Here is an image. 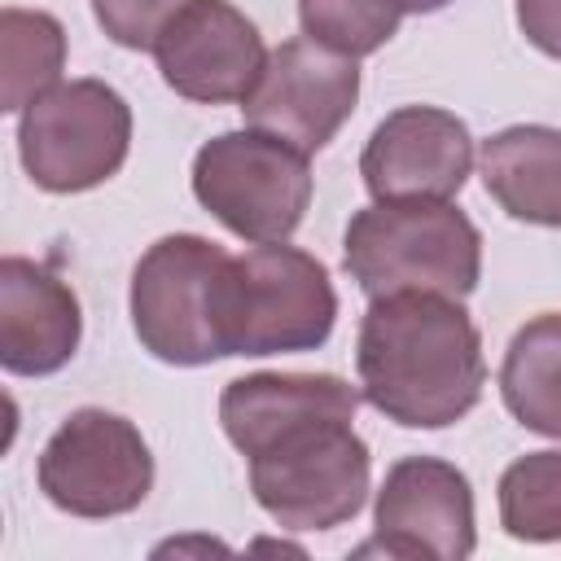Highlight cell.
I'll list each match as a JSON object with an SVG mask.
<instances>
[{"label": "cell", "instance_id": "obj_7", "mask_svg": "<svg viewBox=\"0 0 561 561\" xmlns=\"http://www.w3.org/2000/svg\"><path fill=\"white\" fill-rule=\"evenodd\" d=\"M39 491L70 517H123L153 491V451L127 416L79 408L39 451Z\"/></svg>", "mask_w": 561, "mask_h": 561}, {"label": "cell", "instance_id": "obj_19", "mask_svg": "<svg viewBox=\"0 0 561 561\" xmlns=\"http://www.w3.org/2000/svg\"><path fill=\"white\" fill-rule=\"evenodd\" d=\"M403 13V0H298L302 35L355 61L390 44Z\"/></svg>", "mask_w": 561, "mask_h": 561}, {"label": "cell", "instance_id": "obj_9", "mask_svg": "<svg viewBox=\"0 0 561 561\" xmlns=\"http://www.w3.org/2000/svg\"><path fill=\"white\" fill-rule=\"evenodd\" d=\"M359 101V66L316 39H285L267 53L254 88L241 101L250 127L302 149L320 153Z\"/></svg>", "mask_w": 561, "mask_h": 561}, {"label": "cell", "instance_id": "obj_3", "mask_svg": "<svg viewBox=\"0 0 561 561\" xmlns=\"http://www.w3.org/2000/svg\"><path fill=\"white\" fill-rule=\"evenodd\" d=\"M342 263L368 298H465L482 276V232L451 202H373L351 215Z\"/></svg>", "mask_w": 561, "mask_h": 561}, {"label": "cell", "instance_id": "obj_15", "mask_svg": "<svg viewBox=\"0 0 561 561\" xmlns=\"http://www.w3.org/2000/svg\"><path fill=\"white\" fill-rule=\"evenodd\" d=\"M482 184L504 215L561 228V127L517 123L482 140Z\"/></svg>", "mask_w": 561, "mask_h": 561}, {"label": "cell", "instance_id": "obj_12", "mask_svg": "<svg viewBox=\"0 0 561 561\" xmlns=\"http://www.w3.org/2000/svg\"><path fill=\"white\" fill-rule=\"evenodd\" d=\"M162 83L197 105L245 101L267 48L259 26L228 0H193L153 44Z\"/></svg>", "mask_w": 561, "mask_h": 561}, {"label": "cell", "instance_id": "obj_17", "mask_svg": "<svg viewBox=\"0 0 561 561\" xmlns=\"http://www.w3.org/2000/svg\"><path fill=\"white\" fill-rule=\"evenodd\" d=\"M66 31L44 9L9 4L0 13V110L22 114L48 88L61 83Z\"/></svg>", "mask_w": 561, "mask_h": 561}, {"label": "cell", "instance_id": "obj_16", "mask_svg": "<svg viewBox=\"0 0 561 561\" xmlns=\"http://www.w3.org/2000/svg\"><path fill=\"white\" fill-rule=\"evenodd\" d=\"M504 408L535 434L561 438V316L526 320L500 364Z\"/></svg>", "mask_w": 561, "mask_h": 561}, {"label": "cell", "instance_id": "obj_21", "mask_svg": "<svg viewBox=\"0 0 561 561\" xmlns=\"http://www.w3.org/2000/svg\"><path fill=\"white\" fill-rule=\"evenodd\" d=\"M517 26L539 53L561 61V0H517Z\"/></svg>", "mask_w": 561, "mask_h": 561}, {"label": "cell", "instance_id": "obj_20", "mask_svg": "<svg viewBox=\"0 0 561 561\" xmlns=\"http://www.w3.org/2000/svg\"><path fill=\"white\" fill-rule=\"evenodd\" d=\"M193 0H92L96 26L118 44L136 53H153L158 35L188 9Z\"/></svg>", "mask_w": 561, "mask_h": 561}, {"label": "cell", "instance_id": "obj_10", "mask_svg": "<svg viewBox=\"0 0 561 561\" xmlns=\"http://www.w3.org/2000/svg\"><path fill=\"white\" fill-rule=\"evenodd\" d=\"M473 543V486L456 465L438 456H403L390 465L373 508V539L359 552L465 561Z\"/></svg>", "mask_w": 561, "mask_h": 561}, {"label": "cell", "instance_id": "obj_11", "mask_svg": "<svg viewBox=\"0 0 561 561\" xmlns=\"http://www.w3.org/2000/svg\"><path fill=\"white\" fill-rule=\"evenodd\" d=\"M469 171L473 136L465 118L438 105H403L386 114L359 153V175L373 202H451Z\"/></svg>", "mask_w": 561, "mask_h": 561}, {"label": "cell", "instance_id": "obj_6", "mask_svg": "<svg viewBox=\"0 0 561 561\" xmlns=\"http://www.w3.org/2000/svg\"><path fill=\"white\" fill-rule=\"evenodd\" d=\"M131 149V105L101 79H70L22 110L18 153L35 188L88 193L118 175Z\"/></svg>", "mask_w": 561, "mask_h": 561}, {"label": "cell", "instance_id": "obj_18", "mask_svg": "<svg viewBox=\"0 0 561 561\" xmlns=\"http://www.w3.org/2000/svg\"><path fill=\"white\" fill-rule=\"evenodd\" d=\"M500 522L522 543L561 539V451H526L500 473Z\"/></svg>", "mask_w": 561, "mask_h": 561}, {"label": "cell", "instance_id": "obj_4", "mask_svg": "<svg viewBox=\"0 0 561 561\" xmlns=\"http://www.w3.org/2000/svg\"><path fill=\"white\" fill-rule=\"evenodd\" d=\"M368 486L373 456L346 416L298 425L250 456V491L280 530H333L364 508Z\"/></svg>", "mask_w": 561, "mask_h": 561}, {"label": "cell", "instance_id": "obj_2", "mask_svg": "<svg viewBox=\"0 0 561 561\" xmlns=\"http://www.w3.org/2000/svg\"><path fill=\"white\" fill-rule=\"evenodd\" d=\"M232 280L237 259L197 237H158L131 272V329L140 346L175 368L232 355Z\"/></svg>", "mask_w": 561, "mask_h": 561}, {"label": "cell", "instance_id": "obj_5", "mask_svg": "<svg viewBox=\"0 0 561 561\" xmlns=\"http://www.w3.org/2000/svg\"><path fill=\"white\" fill-rule=\"evenodd\" d=\"M193 193L232 237L285 241L311 206V162L259 127L224 131L197 149Z\"/></svg>", "mask_w": 561, "mask_h": 561}, {"label": "cell", "instance_id": "obj_1", "mask_svg": "<svg viewBox=\"0 0 561 561\" xmlns=\"http://www.w3.org/2000/svg\"><path fill=\"white\" fill-rule=\"evenodd\" d=\"M355 368L364 399L403 430H443L469 416L486 386L482 337L460 298L386 294L373 298Z\"/></svg>", "mask_w": 561, "mask_h": 561}, {"label": "cell", "instance_id": "obj_14", "mask_svg": "<svg viewBox=\"0 0 561 561\" xmlns=\"http://www.w3.org/2000/svg\"><path fill=\"white\" fill-rule=\"evenodd\" d=\"M359 390L333 373H250L224 386L219 394V425L228 443L250 460L280 434L324 421V416H346L355 421Z\"/></svg>", "mask_w": 561, "mask_h": 561}, {"label": "cell", "instance_id": "obj_22", "mask_svg": "<svg viewBox=\"0 0 561 561\" xmlns=\"http://www.w3.org/2000/svg\"><path fill=\"white\" fill-rule=\"evenodd\" d=\"M408 4V13H438L443 4H451V0H403Z\"/></svg>", "mask_w": 561, "mask_h": 561}, {"label": "cell", "instance_id": "obj_8", "mask_svg": "<svg viewBox=\"0 0 561 561\" xmlns=\"http://www.w3.org/2000/svg\"><path fill=\"white\" fill-rule=\"evenodd\" d=\"M337 294L320 259L267 241L237 259L232 280V355H294L329 342Z\"/></svg>", "mask_w": 561, "mask_h": 561}, {"label": "cell", "instance_id": "obj_13", "mask_svg": "<svg viewBox=\"0 0 561 561\" xmlns=\"http://www.w3.org/2000/svg\"><path fill=\"white\" fill-rule=\"evenodd\" d=\"M83 337L75 289L35 259H0V364L13 377L66 368Z\"/></svg>", "mask_w": 561, "mask_h": 561}]
</instances>
